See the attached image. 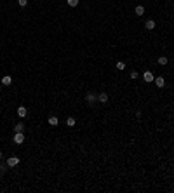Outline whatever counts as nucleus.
<instances>
[{
    "label": "nucleus",
    "instance_id": "nucleus-14",
    "mask_svg": "<svg viewBox=\"0 0 174 193\" xmlns=\"http://www.w3.org/2000/svg\"><path fill=\"white\" fill-rule=\"evenodd\" d=\"M75 124H77V122H75L73 117H68V118H66V125H68V127H73Z\"/></svg>",
    "mask_w": 174,
    "mask_h": 193
},
{
    "label": "nucleus",
    "instance_id": "nucleus-13",
    "mask_svg": "<svg viewBox=\"0 0 174 193\" xmlns=\"http://www.w3.org/2000/svg\"><path fill=\"white\" fill-rule=\"evenodd\" d=\"M157 61H158V64H160V66H166V64H167V61H169V59H167L166 56H160V58H158Z\"/></svg>",
    "mask_w": 174,
    "mask_h": 193
},
{
    "label": "nucleus",
    "instance_id": "nucleus-6",
    "mask_svg": "<svg viewBox=\"0 0 174 193\" xmlns=\"http://www.w3.org/2000/svg\"><path fill=\"white\" fill-rule=\"evenodd\" d=\"M153 82L157 84V87H158V89H162L164 85H166V80H164V77H157V78H155Z\"/></svg>",
    "mask_w": 174,
    "mask_h": 193
},
{
    "label": "nucleus",
    "instance_id": "nucleus-12",
    "mask_svg": "<svg viewBox=\"0 0 174 193\" xmlns=\"http://www.w3.org/2000/svg\"><path fill=\"white\" fill-rule=\"evenodd\" d=\"M59 124V120H58V117H49V125H52V127H56Z\"/></svg>",
    "mask_w": 174,
    "mask_h": 193
},
{
    "label": "nucleus",
    "instance_id": "nucleus-15",
    "mask_svg": "<svg viewBox=\"0 0 174 193\" xmlns=\"http://www.w3.org/2000/svg\"><path fill=\"white\" fill-rule=\"evenodd\" d=\"M66 4L70 5V7H77V5H79V0H66Z\"/></svg>",
    "mask_w": 174,
    "mask_h": 193
},
{
    "label": "nucleus",
    "instance_id": "nucleus-10",
    "mask_svg": "<svg viewBox=\"0 0 174 193\" xmlns=\"http://www.w3.org/2000/svg\"><path fill=\"white\" fill-rule=\"evenodd\" d=\"M26 113H28V111H26L25 106H19V108H17V115H19L21 118H25V117H26Z\"/></svg>",
    "mask_w": 174,
    "mask_h": 193
},
{
    "label": "nucleus",
    "instance_id": "nucleus-8",
    "mask_svg": "<svg viewBox=\"0 0 174 193\" xmlns=\"http://www.w3.org/2000/svg\"><path fill=\"white\" fill-rule=\"evenodd\" d=\"M134 12H136V16H143V14H145V7H143V5H136Z\"/></svg>",
    "mask_w": 174,
    "mask_h": 193
},
{
    "label": "nucleus",
    "instance_id": "nucleus-3",
    "mask_svg": "<svg viewBox=\"0 0 174 193\" xmlns=\"http://www.w3.org/2000/svg\"><path fill=\"white\" fill-rule=\"evenodd\" d=\"M143 80H145V82H148V84H150V82H153V80H155V75H153V73H152V72H150V70H146V72L143 73Z\"/></svg>",
    "mask_w": 174,
    "mask_h": 193
},
{
    "label": "nucleus",
    "instance_id": "nucleus-20",
    "mask_svg": "<svg viewBox=\"0 0 174 193\" xmlns=\"http://www.w3.org/2000/svg\"><path fill=\"white\" fill-rule=\"evenodd\" d=\"M0 160H2V151H0Z\"/></svg>",
    "mask_w": 174,
    "mask_h": 193
},
{
    "label": "nucleus",
    "instance_id": "nucleus-17",
    "mask_svg": "<svg viewBox=\"0 0 174 193\" xmlns=\"http://www.w3.org/2000/svg\"><path fill=\"white\" fill-rule=\"evenodd\" d=\"M17 4H19V7H26V4H28V0H17Z\"/></svg>",
    "mask_w": 174,
    "mask_h": 193
},
{
    "label": "nucleus",
    "instance_id": "nucleus-18",
    "mask_svg": "<svg viewBox=\"0 0 174 193\" xmlns=\"http://www.w3.org/2000/svg\"><path fill=\"white\" fill-rule=\"evenodd\" d=\"M138 77H139V73H138V72H131V78H138Z\"/></svg>",
    "mask_w": 174,
    "mask_h": 193
},
{
    "label": "nucleus",
    "instance_id": "nucleus-7",
    "mask_svg": "<svg viewBox=\"0 0 174 193\" xmlns=\"http://www.w3.org/2000/svg\"><path fill=\"white\" fill-rule=\"evenodd\" d=\"M11 84H12V77H9V75L2 77V85H11Z\"/></svg>",
    "mask_w": 174,
    "mask_h": 193
},
{
    "label": "nucleus",
    "instance_id": "nucleus-9",
    "mask_svg": "<svg viewBox=\"0 0 174 193\" xmlns=\"http://www.w3.org/2000/svg\"><path fill=\"white\" fill-rule=\"evenodd\" d=\"M98 101H99V103H106V101H108V94L106 92L98 94Z\"/></svg>",
    "mask_w": 174,
    "mask_h": 193
},
{
    "label": "nucleus",
    "instance_id": "nucleus-11",
    "mask_svg": "<svg viewBox=\"0 0 174 193\" xmlns=\"http://www.w3.org/2000/svg\"><path fill=\"white\" fill-rule=\"evenodd\" d=\"M23 130H25V124L23 122H19V124L14 125V132H23Z\"/></svg>",
    "mask_w": 174,
    "mask_h": 193
},
{
    "label": "nucleus",
    "instance_id": "nucleus-5",
    "mask_svg": "<svg viewBox=\"0 0 174 193\" xmlns=\"http://www.w3.org/2000/svg\"><path fill=\"white\" fill-rule=\"evenodd\" d=\"M155 26H157V23H155L153 19H148V21L145 23V28L148 30V31H152V30H155Z\"/></svg>",
    "mask_w": 174,
    "mask_h": 193
},
{
    "label": "nucleus",
    "instance_id": "nucleus-19",
    "mask_svg": "<svg viewBox=\"0 0 174 193\" xmlns=\"http://www.w3.org/2000/svg\"><path fill=\"white\" fill-rule=\"evenodd\" d=\"M5 171H7V167H4V165H0V174H5Z\"/></svg>",
    "mask_w": 174,
    "mask_h": 193
},
{
    "label": "nucleus",
    "instance_id": "nucleus-4",
    "mask_svg": "<svg viewBox=\"0 0 174 193\" xmlns=\"http://www.w3.org/2000/svg\"><path fill=\"white\" fill-rule=\"evenodd\" d=\"M17 164H19L17 157H9L7 158V167H17Z\"/></svg>",
    "mask_w": 174,
    "mask_h": 193
},
{
    "label": "nucleus",
    "instance_id": "nucleus-1",
    "mask_svg": "<svg viewBox=\"0 0 174 193\" xmlns=\"http://www.w3.org/2000/svg\"><path fill=\"white\" fill-rule=\"evenodd\" d=\"M12 141L16 144H23V143H25V134H23V132H14Z\"/></svg>",
    "mask_w": 174,
    "mask_h": 193
},
{
    "label": "nucleus",
    "instance_id": "nucleus-16",
    "mask_svg": "<svg viewBox=\"0 0 174 193\" xmlns=\"http://www.w3.org/2000/svg\"><path fill=\"white\" fill-rule=\"evenodd\" d=\"M117 70H125V63L118 61V63H117Z\"/></svg>",
    "mask_w": 174,
    "mask_h": 193
},
{
    "label": "nucleus",
    "instance_id": "nucleus-2",
    "mask_svg": "<svg viewBox=\"0 0 174 193\" xmlns=\"http://www.w3.org/2000/svg\"><path fill=\"white\" fill-rule=\"evenodd\" d=\"M85 101L89 103V105H94L96 101H98V96H96L94 92H87L85 94Z\"/></svg>",
    "mask_w": 174,
    "mask_h": 193
}]
</instances>
